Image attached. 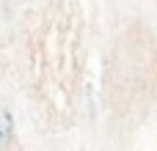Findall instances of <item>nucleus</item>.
<instances>
[{
	"label": "nucleus",
	"instance_id": "1",
	"mask_svg": "<svg viewBox=\"0 0 157 151\" xmlns=\"http://www.w3.org/2000/svg\"><path fill=\"white\" fill-rule=\"evenodd\" d=\"M14 140V116L8 110H0V149H8Z\"/></svg>",
	"mask_w": 157,
	"mask_h": 151
}]
</instances>
